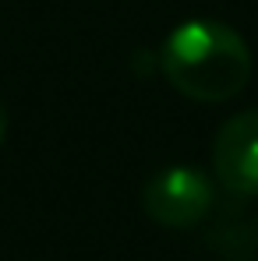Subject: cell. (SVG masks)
Returning a JSON list of instances; mask_svg holds the SVG:
<instances>
[{"instance_id":"6da1fadb","label":"cell","mask_w":258,"mask_h":261,"mask_svg":"<svg viewBox=\"0 0 258 261\" xmlns=\"http://www.w3.org/2000/svg\"><path fill=\"white\" fill-rule=\"evenodd\" d=\"M159 67L180 95L195 102H226L251 78V49L244 36L213 18L180 21L159 49Z\"/></svg>"},{"instance_id":"277c9868","label":"cell","mask_w":258,"mask_h":261,"mask_svg":"<svg viewBox=\"0 0 258 261\" xmlns=\"http://www.w3.org/2000/svg\"><path fill=\"white\" fill-rule=\"evenodd\" d=\"M4 138H7V110L0 102V145H4Z\"/></svg>"},{"instance_id":"7a4b0ae2","label":"cell","mask_w":258,"mask_h":261,"mask_svg":"<svg viewBox=\"0 0 258 261\" xmlns=\"http://www.w3.org/2000/svg\"><path fill=\"white\" fill-rule=\"evenodd\" d=\"M142 208L156 226L191 229L213 208V184L195 166H167L145 180Z\"/></svg>"},{"instance_id":"3957f363","label":"cell","mask_w":258,"mask_h":261,"mask_svg":"<svg viewBox=\"0 0 258 261\" xmlns=\"http://www.w3.org/2000/svg\"><path fill=\"white\" fill-rule=\"evenodd\" d=\"M213 170L226 191L244 198L258 194V110L237 113L216 130Z\"/></svg>"}]
</instances>
